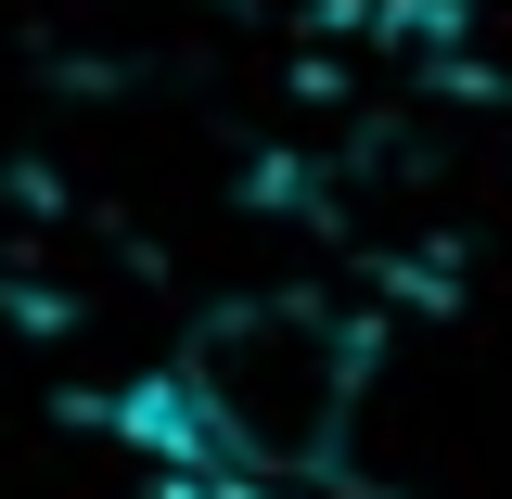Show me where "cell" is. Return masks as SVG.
Instances as JSON below:
<instances>
[{
	"instance_id": "1",
	"label": "cell",
	"mask_w": 512,
	"mask_h": 499,
	"mask_svg": "<svg viewBox=\"0 0 512 499\" xmlns=\"http://www.w3.org/2000/svg\"><path fill=\"white\" fill-rule=\"evenodd\" d=\"M359 397H372L359 308H333L308 282H269V295L205 308L167 372L116 384L103 397V436L141 448L167 474V499L180 487H308V474L346 461Z\"/></svg>"
}]
</instances>
